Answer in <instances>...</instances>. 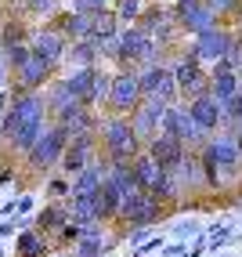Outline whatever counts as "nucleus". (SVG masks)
<instances>
[{
  "instance_id": "26",
  "label": "nucleus",
  "mask_w": 242,
  "mask_h": 257,
  "mask_svg": "<svg viewBox=\"0 0 242 257\" xmlns=\"http://www.w3.org/2000/svg\"><path fill=\"white\" fill-rule=\"evenodd\" d=\"M145 11V0H112V15L119 19V26H134Z\"/></svg>"
},
{
  "instance_id": "11",
  "label": "nucleus",
  "mask_w": 242,
  "mask_h": 257,
  "mask_svg": "<svg viewBox=\"0 0 242 257\" xmlns=\"http://www.w3.org/2000/svg\"><path fill=\"white\" fill-rule=\"evenodd\" d=\"M170 15L177 19V26H181V33L184 37H199V33H206V29H213L220 19L202 4V0H195V4H170Z\"/></svg>"
},
{
  "instance_id": "40",
  "label": "nucleus",
  "mask_w": 242,
  "mask_h": 257,
  "mask_svg": "<svg viewBox=\"0 0 242 257\" xmlns=\"http://www.w3.org/2000/svg\"><path fill=\"white\" fill-rule=\"evenodd\" d=\"M15 178H19V170H11V167H0V185H11Z\"/></svg>"
},
{
  "instance_id": "42",
  "label": "nucleus",
  "mask_w": 242,
  "mask_h": 257,
  "mask_svg": "<svg viewBox=\"0 0 242 257\" xmlns=\"http://www.w3.org/2000/svg\"><path fill=\"white\" fill-rule=\"evenodd\" d=\"M8 109H11V87H8V91H0V116H4Z\"/></svg>"
},
{
  "instance_id": "25",
  "label": "nucleus",
  "mask_w": 242,
  "mask_h": 257,
  "mask_svg": "<svg viewBox=\"0 0 242 257\" xmlns=\"http://www.w3.org/2000/svg\"><path fill=\"white\" fill-rule=\"evenodd\" d=\"M174 178L181 181L184 192H199V188H206V178H202V167H199L195 149H188V156H184V160H181V167L174 170Z\"/></svg>"
},
{
  "instance_id": "30",
  "label": "nucleus",
  "mask_w": 242,
  "mask_h": 257,
  "mask_svg": "<svg viewBox=\"0 0 242 257\" xmlns=\"http://www.w3.org/2000/svg\"><path fill=\"white\" fill-rule=\"evenodd\" d=\"M47 196L51 199H69L73 196V178L62 174V170H58V178H47Z\"/></svg>"
},
{
  "instance_id": "17",
  "label": "nucleus",
  "mask_w": 242,
  "mask_h": 257,
  "mask_svg": "<svg viewBox=\"0 0 242 257\" xmlns=\"http://www.w3.org/2000/svg\"><path fill=\"white\" fill-rule=\"evenodd\" d=\"M69 221H73V210H69V199H51L44 210L33 214V228H40L44 235H55L62 232Z\"/></svg>"
},
{
  "instance_id": "4",
  "label": "nucleus",
  "mask_w": 242,
  "mask_h": 257,
  "mask_svg": "<svg viewBox=\"0 0 242 257\" xmlns=\"http://www.w3.org/2000/svg\"><path fill=\"white\" fill-rule=\"evenodd\" d=\"M141 101H145V94H141V80H137V65L116 69L112 73V91H109V101H105L109 116H130Z\"/></svg>"
},
{
  "instance_id": "45",
  "label": "nucleus",
  "mask_w": 242,
  "mask_h": 257,
  "mask_svg": "<svg viewBox=\"0 0 242 257\" xmlns=\"http://www.w3.org/2000/svg\"><path fill=\"white\" fill-rule=\"evenodd\" d=\"M159 4H170V0H159Z\"/></svg>"
},
{
  "instance_id": "15",
  "label": "nucleus",
  "mask_w": 242,
  "mask_h": 257,
  "mask_svg": "<svg viewBox=\"0 0 242 257\" xmlns=\"http://www.w3.org/2000/svg\"><path fill=\"white\" fill-rule=\"evenodd\" d=\"M11 76H15V83H19V87H26V91H44L47 83L55 80V69H51L44 58L29 55V58H26V62H22Z\"/></svg>"
},
{
  "instance_id": "14",
  "label": "nucleus",
  "mask_w": 242,
  "mask_h": 257,
  "mask_svg": "<svg viewBox=\"0 0 242 257\" xmlns=\"http://www.w3.org/2000/svg\"><path fill=\"white\" fill-rule=\"evenodd\" d=\"M242 91V69H235V65H228V62H217V65H210V94L220 101H228L231 94H238Z\"/></svg>"
},
{
  "instance_id": "27",
  "label": "nucleus",
  "mask_w": 242,
  "mask_h": 257,
  "mask_svg": "<svg viewBox=\"0 0 242 257\" xmlns=\"http://www.w3.org/2000/svg\"><path fill=\"white\" fill-rule=\"evenodd\" d=\"M119 29H123V26H119V19L112 15V8H109V11H98V15H94V37H91V40L98 44V40H105V37H116Z\"/></svg>"
},
{
  "instance_id": "24",
  "label": "nucleus",
  "mask_w": 242,
  "mask_h": 257,
  "mask_svg": "<svg viewBox=\"0 0 242 257\" xmlns=\"http://www.w3.org/2000/svg\"><path fill=\"white\" fill-rule=\"evenodd\" d=\"M94 203H98V217H101V225H109V221H116L119 214V203H123V192L105 178L98 185V192H94Z\"/></svg>"
},
{
  "instance_id": "16",
  "label": "nucleus",
  "mask_w": 242,
  "mask_h": 257,
  "mask_svg": "<svg viewBox=\"0 0 242 257\" xmlns=\"http://www.w3.org/2000/svg\"><path fill=\"white\" fill-rule=\"evenodd\" d=\"M188 112H192V119H195L206 134H217V131L224 127V105H220L213 94L192 98V101H188Z\"/></svg>"
},
{
  "instance_id": "13",
  "label": "nucleus",
  "mask_w": 242,
  "mask_h": 257,
  "mask_svg": "<svg viewBox=\"0 0 242 257\" xmlns=\"http://www.w3.org/2000/svg\"><path fill=\"white\" fill-rule=\"evenodd\" d=\"M145 152H148V156L159 163L163 170H170V174H174V170L181 167V160L188 156V145L177 142V138H170V134H155L152 142H145Z\"/></svg>"
},
{
  "instance_id": "23",
  "label": "nucleus",
  "mask_w": 242,
  "mask_h": 257,
  "mask_svg": "<svg viewBox=\"0 0 242 257\" xmlns=\"http://www.w3.org/2000/svg\"><path fill=\"white\" fill-rule=\"evenodd\" d=\"M65 65L69 69H87V65H101V55H98V44L87 37V40H69V51H65Z\"/></svg>"
},
{
  "instance_id": "41",
  "label": "nucleus",
  "mask_w": 242,
  "mask_h": 257,
  "mask_svg": "<svg viewBox=\"0 0 242 257\" xmlns=\"http://www.w3.org/2000/svg\"><path fill=\"white\" fill-rule=\"evenodd\" d=\"M11 87V69H8V62L0 65V91H8Z\"/></svg>"
},
{
  "instance_id": "2",
  "label": "nucleus",
  "mask_w": 242,
  "mask_h": 257,
  "mask_svg": "<svg viewBox=\"0 0 242 257\" xmlns=\"http://www.w3.org/2000/svg\"><path fill=\"white\" fill-rule=\"evenodd\" d=\"M69 138H73V131H69L65 123H58V119H51L47 131L40 134V142L26 152V167L33 170V174H47V170H58V160H62V152H65Z\"/></svg>"
},
{
  "instance_id": "39",
  "label": "nucleus",
  "mask_w": 242,
  "mask_h": 257,
  "mask_svg": "<svg viewBox=\"0 0 242 257\" xmlns=\"http://www.w3.org/2000/svg\"><path fill=\"white\" fill-rule=\"evenodd\" d=\"M29 210H33V196H22L19 203H15V214L19 217H29Z\"/></svg>"
},
{
  "instance_id": "5",
  "label": "nucleus",
  "mask_w": 242,
  "mask_h": 257,
  "mask_svg": "<svg viewBox=\"0 0 242 257\" xmlns=\"http://www.w3.org/2000/svg\"><path fill=\"white\" fill-rule=\"evenodd\" d=\"M231 44H235V33L228 29V26H213V29H206V33H199V37H192V44H188L184 51L192 58H199L202 65H217L220 58H228V51H231Z\"/></svg>"
},
{
  "instance_id": "6",
  "label": "nucleus",
  "mask_w": 242,
  "mask_h": 257,
  "mask_svg": "<svg viewBox=\"0 0 242 257\" xmlns=\"http://www.w3.org/2000/svg\"><path fill=\"white\" fill-rule=\"evenodd\" d=\"M137 80H141V94L145 98H163L166 105H177V101H181V87L174 80L170 62H155V65L137 69Z\"/></svg>"
},
{
  "instance_id": "35",
  "label": "nucleus",
  "mask_w": 242,
  "mask_h": 257,
  "mask_svg": "<svg viewBox=\"0 0 242 257\" xmlns=\"http://www.w3.org/2000/svg\"><path fill=\"white\" fill-rule=\"evenodd\" d=\"M195 235H202V225H199L195 217L177 221V225H174V239H195Z\"/></svg>"
},
{
  "instance_id": "34",
  "label": "nucleus",
  "mask_w": 242,
  "mask_h": 257,
  "mask_svg": "<svg viewBox=\"0 0 242 257\" xmlns=\"http://www.w3.org/2000/svg\"><path fill=\"white\" fill-rule=\"evenodd\" d=\"M65 8L69 11H109L112 8V0H65Z\"/></svg>"
},
{
  "instance_id": "31",
  "label": "nucleus",
  "mask_w": 242,
  "mask_h": 257,
  "mask_svg": "<svg viewBox=\"0 0 242 257\" xmlns=\"http://www.w3.org/2000/svg\"><path fill=\"white\" fill-rule=\"evenodd\" d=\"M206 8H210L217 19H231V15H238L242 11V0H202Z\"/></svg>"
},
{
  "instance_id": "8",
  "label": "nucleus",
  "mask_w": 242,
  "mask_h": 257,
  "mask_svg": "<svg viewBox=\"0 0 242 257\" xmlns=\"http://www.w3.org/2000/svg\"><path fill=\"white\" fill-rule=\"evenodd\" d=\"M159 134H170V138L184 142L188 149H199L206 138H210V134H206V131L195 123V119H192V112H188V105H184V101H177V105H170V109H166Z\"/></svg>"
},
{
  "instance_id": "43",
  "label": "nucleus",
  "mask_w": 242,
  "mask_h": 257,
  "mask_svg": "<svg viewBox=\"0 0 242 257\" xmlns=\"http://www.w3.org/2000/svg\"><path fill=\"white\" fill-rule=\"evenodd\" d=\"M170 4H195V0H170Z\"/></svg>"
},
{
  "instance_id": "47",
  "label": "nucleus",
  "mask_w": 242,
  "mask_h": 257,
  "mask_svg": "<svg viewBox=\"0 0 242 257\" xmlns=\"http://www.w3.org/2000/svg\"><path fill=\"white\" fill-rule=\"evenodd\" d=\"M105 257H112V253H105Z\"/></svg>"
},
{
  "instance_id": "20",
  "label": "nucleus",
  "mask_w": 242,
  "mask_h": 257,
  "mask_svg": "<svg viewBox=\"0 0 242 257\" xmlns=\"http://www.w3.org/2000/svg\"><path fill=\"white\" fill-rule=\"evenodd\" d=\"M15 253L19 257H47V253H55V246H51V235L26 225L19 235H15Z\"/></svg>"
},
{
  "instance_id": "36",
  "label": "nucleus",
  "mask_w": 242,
  "mask_h": 257,
  "mask_svg": "<svg viewBox=\"0 0 242 257\" xmlns=\"http://www.w3.org/2000/svg\"><path fill=\"white\" fill-rule=\"evenodd\" d=\"M163 246H166V235L159 232V235H148V239H145V243H141V246H137L134 253H141V257H148V253H159Z\"/></svg>"
},
{
  "instance_id": "38",
  "label": "nucleus",
  "mask_w": 242,
  "mask_h": 257,
  "mask_svg": "<svg viewBox=\"0 0 242 257\" xmlns=\"http://www.w3.org/2000/svg\"><path fill=\"white\" fill-rule=\"evenodd\" d=\"M148 235H152V228H127V243H130V246L137 250V246H141Z\"/></svg>"
},
{
  "instance_id": "21",
  "label": "nucleus",
  "mask_w": 242,
  "mask_h": 257,
  "mask_svg": "<svg viewBox=\"0 0 242 257\" xmlns=\"http://www.w3.org/2000/svg\"><path fill=\"white\" fill-rule=\"evenodd\" d=\"M47 123H51V116H40V119H29V123H22L19 131H15V138L4 145L8 152H19V156H26V152L40 142V134L47 131Z\"/></svg>"
},
{
  "instance_id": "37",
  "label": "nucleus",
  "mask_w": 242,
  "mask_h": 257,
  "mask_svg": "<svg viewBox=\"0 0 242 257\" xmlns=\"http://www.w3.org/2000/svg\"><path fill=\"white\" fill-rule=\"evenodd\" d=\"M188 253V243L184 239H174V243H166L163 250H159V257H184Z\"/></svg>"
},
{
  "instance_id": "7",
  "label": "nucleus",
  "mask_w": 242,
  "mask_h": 257,
  "mask_svg": "<svg viewBox=\"0 0 242 257\" xmlns=\"http://www.w3.org/2000/svg\"><path fill=\"white\" fill-rule=\"evenodd\" d=\"M210 149H213V156H217V170H220L224 185H228V181H238V178H242V149H238V134L228 131V127H220L217 134H210Z\"/></svg>"
},
{
  "instance_id": "3",
  "label": "nucleus",
  "mask_w": 242,
  "mask_h": 257,
  "mask_svg": "<svg viewBox=\"0 0 242 257\" xmlns=\"http://www.w3.org/2000/svg\"><path fill=\"white\" fill-rule=\"evenodd\" d=\"M166 217H170V207L159 203L152 192H141V188L127 192L123 203H119V214H116V221H123L127 228H155Z\"/></svg>"
},
{
  "instance_id": "32",
  "label": "nucleus",
  "mask_w": 242,
  "mask_h": 257,
  "mask_svg": "<svg viewBox=\"0 0 242 257\" xmlns=\"http://www.w3.org/2000/svg\"><path fill=\"white\" fill-rule=\"evenodd\" d=\"M55 239H58V246H69L73 250L80 239H83V225H76V221H69V225L62 228V232H55Z\"/></svg>"
},
{
  "instance_id": "19",
  "label": "nucleus",
  "mask_w": 242,
  "mask_h": 257,
  "mask_svg": "<svg viewBox=\"0 0 242 257\" xmlns=\"http://www.w3.org/2000/svg\"><path fill=\"white\" fill-rule=\"evenodd\" d=\"M130 170H134V181H137V188H141V192H155V185H159V181H163V174H166V170L155 163L145 149L130 160Z\"/></svg>"
},
{
  "instance_id": "44",
  "label": "nucleus",
  "mask_w": 242,
  "mask_h": 257,
  "mask_svg": "<svg viewBox=\"0 0 242 257\" xmlns=\"http://www.w3.org/2000/svg\"><path fill=\"white\" fill-rule=\"evenodd\" d=\"M0 257H4V239H0Z\"/></svg>"
},
{
  "instance_id": "10",
  "label": "nucleus",
  "mask_w": 242,
  "mask_h": 257,
  "mask_svg": "<svg viewBox=\"0 0 242 257\" xmlns=\"http://www.w3.org/2000/svg\"><path fill=\"white\" fill-rule=\"evenodd\" d=\"M29 47H33V55H37V58H44L51 65V69H58V65H65L69 37H65L58 26H44V29H33Z\"/></svg>"
},
{
  "instance_id": "33",
  "label": "nucleus",
  "mask_w": 242,
  "mask_h": 257,
  "mask_svg": "<svg viewBox=\"0 0 242 257\" xmlns=\"http://www.w3.org/2000/svg\"><path fill=\"white\" fill-rule=\"evenodd\" d=\"M29 55H33V47H29V44H15V47H8V51H4V62H8V69L15 73V69H19V65H22Z\"/></svg>"
},
{
  "instance_id": "22",
  "label": "nucleus",
  "mask_w": 242,
  "mask_h": 257,
  "mask_svg": "<svg viewBox=\"0 0 242 257\" xmlns=\"http://www.w3.org/2000/svg\"><path fill=\"white\" fill-rule=\"evenodd\" d=\"M94 76H98V65H87V69H69L65 73V83L87 109H94Z\"/></svg>"
},
{
  "instance_id": "46",
  "label": "nucleus",
  "mask_w": 242,
  "mask_h": 257,
  "mask_svg": "<svg viewBox=\"0 0 242 257\" xmlns=\"http://www.w3.org/2000/svg\"><path fill=\"white\" fill-rule=\"evenodd\" d=\"M15 4H22V0H15Z\"/></svg>"
},
{
  "instance_id": "12",
  "label": "nucleus",
  "mask_w": 242,
  "mask_h": 257,
  "mask_svg": "<svg viewBox=\"0 0 242 257\" xmlns=\"http://www.w3.org/2000/svg\"><path fill=\"white\" fill-rule=\"evenodd\" d=\"M166 109H170V105H166L163 98H145L141 105L130 112V127H134L137 138H141V142H152L155 134H159V127H163Z\"/></svg>"
},
{
  "instance_id": "28",
  "label": "nucleus",
  "mask_w": 242,
  "mask_h": 257,
  "mask_svg": "<svg viewBox=\"0 0 242 257\" xmlns=\"http://www.w3.org/2000/svg\"><path fill=\"white\" fill-rule=\"evenodd\" d=\"M22 11L29 19H55L62 11V0H22Z\"/></svg>"
},
{
  "instance_id": "1",
  "label": "nucleus",
  "mask_w": 242,
  "mask_h": 257,
  "mask_svg": "<svg viewBox=\"0 0 242 257\" xmlns=\"http://www.w3.org/2000/svg\"><path fill=\"white\" fill-rule=\"evenodd\" d=\"M98 142H101V152L112 163H130L145 149V142L130 127V116H105L101 127H98Z\"/></svg>"
},
{
  "instance_id": "9",
  "label": "nucleus",
  "mask_w": 242,
  "mask_h": 257,
  "mask_svg": "<svg viewBox=\"0 0 242 257\" xmlns=\"http://www.w3.org/2000/svg\"><path fill=\"white\" fill-rule=\"evenodd\" d=\"M98 152H101V142H98V134H73L62 152V160H58V170L62 174H80L83 167H91L98 160Z\"/></svg>"
},
{
  "instance_id": "18",
  "label": "nucleus",
  "mask_w": 242,
  "mask_h": 257,
  "mask_svg": "<svg viewBox=\"0 0 242 257\" xmlns=\"http://www.w3.org/2000/svg\"><path fill=\"white\" fill-rule=\"evenodd\" d=\"M94 15L91 11H69L65 8V11L55 15V22H51V26H58L69 40H87V37H94Z\"/></svg>"
},
{
  "instance_id": "29",
  "label": "nucleus",
  "mask_w": 242,
  "mask_h": 257,
  "mask_svg": "<svg viewBox=\"0 0 242 257\" xmlns=\"http://www.w3.org/2000/svg\"><path fill=\"white\" fill-rule=\"evenodd\" d=\"M224 127L235 131V134H242V91L224 101Z\"/></svg>"
}]
</instances>
